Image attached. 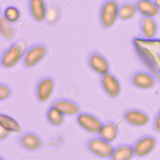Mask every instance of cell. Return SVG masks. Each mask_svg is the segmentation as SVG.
<instances>
[{
	"mask_svg": "<svg viewBox=\"0 0 160 160\" xmlns=\"http://www.w3.org/2000/svg\"><path fill=\"white\" fill-rule=\"evenodd\" d=\"M132 45L140 61L160 81V39L136 37Z\"/></svg>",
	"mask_w": 160,
	"mask_h": 160,
	"instance_id": "6da1fadb",
	"label": "cell"
},
{
	"mask_svg": "<svg viewBox=\"0 0 160 160\" xmlns=\"http://www.w3.org/2000/svg\"><path fill=\"white\" fill-rule=\"evenodd\" d=\"M27 48L28 44L26 40L19 39L12 43L1 54V66L4 68L14 67L22 59Z\"/></svg>",
	"mask_w": 160,
	"mask_h": 160,
	"instance_id": "7a4b0ae2",
	"label": "cell"
},
{
	"mask_svg": "<svg viewBox=\"0 0 160 160\" xmlns=\"http://www.w3.org/2000/svg\"><path fill=\"white\" fill-rule=\"evenodd\" d=\"M119 6L116 0H104L99 11V21L105 29L112 27L118 18Z\"/></svg>",
	"mask_w": 160,
	"mask_h": 160,
	"instance_id": "3957f363",
	"label": "cell"
},
{
	"mask_svg": "<svg viewBox=\"0 0 160 160\" xmlns=\"http://www.w3.org/2000/svg\"><path fill=\"white\" fill-rule=\"evenodd\" d=\"M47 52L46 45L42 42H38L28 47L22 58L24 66L26 68L35 66L43 59Z\"/></svg>",
	"mask_w": 160,
	"mask_h": 160,
	"instance_id": "277c9868",
	"label": "cell"
},
{
	"mask_svg": "<svg viewBox=\"0 0 160 160\" xmlns=\"http://www.w3.org/2000/svg\"><path fill=\"white\" fill-rule=\"evenodd\" d=\"M86 148L91 154L102 158H110L114 150L111 142L99 136L90 139L86 143Z\"/></svg>",
	"mask_w": 160,
	"mask_h": 160,
	"instance_id": "5b68a950",
	"label": "cell"
},
{
	"mask_svg": "<svg viewBox=\"0 0 160 160\" xmlns=\"http://www.w3.org/2000/svg\"><path fill=\"white\" fill-rule=\"evenodd\" d=\"M78 124L86 131L99 134L103 123L94 115L89 112H79L76 117Z\"/></svg>",
	"mask_w": 160,
	"mask_h": 160,
	"instance_id": "8992f818",
	"label": "cell"
},
{
	"mask_svg": "<svg viewBox=\"0 0 160 160\" xmlns=\"http://www.w3.org/2000/svg\"><path fill=\"white\" fill-rule=\"evenodd\" d=\"M100 84L105 93L111 98H116L121 92V86L118 79L108 72L101 76Z\"/></svg>",
	"mask_w": 160,
	"mask_h": 160,
	"instance_id": "52a82bcc",
	"label": "cell"
},
{
	"mask_svg": "<svg viewBox=\"0 0 160 160\" xmlns=\"http://www.w3.org/2000/svg\"><path fill=\"white\" fill-rule=\"evenodd\" d=\"M54 88V79L51 76H44L41 78L36 84L35 95L39 102L47 101L51 97Z\"/></svg>",
	"mask_w": 160,
	"mask_h": 160,
	"instance_id": "ba28073f",
	"label": "cell"
},
{
	"mask_svg": "<svg viewBox=\"0 0 160 160\" xmlns=\"http://www.w3.org/2000/svg\"><path fill=\"white\" fill-rule=\"evenodd\" d=\"M156 139L152 135H144L139 138L132 145L134 154L144 157L149 154L156 145Z\"/></svg>",
	"mask_w": 160,
	"mask_h": 160,
	"instance_id": "9c48e42d",
	"label": "cell"
},
{
	"mask_svg": "<svg viewBox=\"0 0 160 160\" xmlns=\"http://www.w3.org/2000/svg\"><path fill=\"white\" fill-rule=\"evenodd\" d=\"M19 146L25 150L29 151H37L41 148L42 140L36 133L31 131H26L22 133L18 138Z\"/></svg>",
	"mask_w": 160,
	"mask_h": 160,
	"instance_id": "30bf717a",
	"label": "cell"
},
{
	"mask_svg": "<svg viewBox=\"0 0 160 160\" xmlns=\"http://www.w3.org/2000/svg\"><path fill=\"white\" fill-rule=\"evenodd\" d=\"M89 67L100 76L109 72V64L107 59L99 52H91L88 57Z\"/></svg>",
	"mask_w": 160,
	"mask_h": 160,
	"instance_id": "8fae6325",
	"label": "cell"
},
{
	"mask_svg": "<svg viewBox=\"0 0 160 160\" xmlns=\"http://www.w3.org/2000/svg\"><path fill=\"white\" fill-rule=\"evenodd\" d=\"M122 117L124 121L128 124L136 127L145 126L149 121V118L146 112L134 108L126 109L124 112Z\"/></svg>",
	"mask_w": 160,
	"mask_h": 160,
	"instance_id": "7c38bea8",
	"label": "cell"
},
{
	"mask_svg": "<svg viewBox=\"0 0 160 160\" xmlns=\"http://www.w3.org/2000/svg\"><path fill=\"white\" fill-rule=\"evenodd\" d=\"M28 9L31 18L37 22L44 21L48 5L46 0H28Z\"/></svg>",
	"mask_w": 160,
	"mask_h": 160,
	"instance_id": "4fadbf2b",
	"label": "cell"
},
{
	"mask_svg": "<svg viewBox=\"0 0 160 160\" xmlns=\"http://www.w3.org/2000/svg\"><path fill=\"white\" fill-rule=\"evenodd\" d=\"M130 81L132 85L137 88L148 89L154 86L155 78L151 73L147 71H139L131 76Z\"/></svg>",
	"mask_w": 160,
	"mask_h": 160,
	"instance_id": "5bb4252c",
	"label": "cell"
},
{
	"mask_svg": "<svg viewBox=\"0 0 160 160\" xmlns=\"http://www.w3.org/2000/svg\"><path fill=\"white\" fill-rule=\"evenodd\" d=\"M50 106L59 110L64 116L78 114L80 111L79 104L73 100L67 98L56 99L51 102Z\"/></svg>",
	"mask_w": 160,
	"mask_h": 160,
	"instance_id": "9a60e30c",
	"label": "cell"
},
{
	"mask_svg": "<svg viewBox=\"0 0 160 160\" xmlns=\"http://www.w3.org/2000/svg\"><path fill=\"white\" fill-rule=\"evenodd\" d=\"M135 6L137 12L142 17L154 18L159 12L156 3L152 0H137Z\"/></svg>",
	"mask_w": 160,
	"mask_h": 160,
	"instance_id": "2e32d148",
	"label": "cell"
},
{
	"mask_svg": "<svg viewBox=\"0 0 160 160\" xmlns=\"http://www.w3.org/2000/svg\"><path fill=\"white\" fill-rule=\"evenodd\" d=\"M158 30L157 23L153 18L142 17L140 21V31L142 38L152 39Z\"/></svg>",
	"mask_w": 160,
	"mask_h": 160,
	"instance_id": "e0dca14e",
	"label": "cell"
},
{
	"mask_svg": "<svg viewBox=\"0 0 160 160\" xmlns=\"http://www.w3.org/2000/svg\"><path fill=\"white\" fill-rule=\"evenodd\" d=\"M118 134V128L117 124L113 121H108L103 123L99 135V137L105 141L111 142L116 139Z\"/></svg>",
	"mask_w": 160,
	"mask_h": 160,
	"instance_id": "ac0fdd59",
	"label": "cell"
},
{
	"mask_svg": "<svg viewBox=\"0 0 160 160\" xmlns=\"http://www.w3.org/2000/svg\"><path fill=\"white\" fill-rule=\"evenodd\" d=\"M134 156L132 146L129 144H119L114 148L111 159L112 160H129Z\"/></svg>",
	"mask_w": 160,
	"mask_h": 160,
	"instance_id": "d6986e66",
	"label": "cell"
},
{
	"mask_svg": "<svg viewBox=\"0 0 160 160\" xmlns=\"http://www.w3.org/2000/svg\"><path fill=\"white\" fill-rule=\"evenodd\" d=\"M137 12L135 4L130 2H124L119 6L118 19L122 21H128L132 19Z\"/></svg>",
	"mask_w": 160,
	"mask_h": 160,
	"instance_id": "ffe728a7",
	"label": "cell"
},
{
	"mask_svg": "<svg viewBox=\"0 0 160 160\" xmlns=\"http://www.w3.org/2000/svg\"><path fill=\"white\" fill-rule=\"evenodd\" d=\"M61 16V10L59 6L55 3H51L48 6L44 21L49 26H53L59 21Z\"/></svg>",
	"mask_w": 160,
	"mask_h": 160,
	"instance_id": "44dd1931",
	"label": "cell"
},
{
	"mask_svg": "<svg viewBox=\"0 0 160 160\" xmlns=\"http://www.w3.org/2000/svg\"><path fill=\"white\" fill-rule=\"evenodd\" d=\"M0 126L11 132H19L21 128L18 121L8 114H0Z\"/></svg>",
	"mask_w": 160,
	"mask_h": 160,
	"instance_id": "7402d4cb",
	"label": "cell"
},
{
	"mask_svg": "<svg viewBox=\"0 0 160 160\" xmlns=\"http://www.w3.org/2000/svg\"><path fill=\"white\" fill-rule=\"evenodd\" d=\"M8 21L2 15L0 18V32L1 36L6 40H11L16 34V28L13 24Z\"/></svg>",
	"mask_w": 160,
	"mask_h": 160,
	"instance_id": "603a6c76",
	"label": "cell"
},
{
	"mask_svg": "<svg viewBox=\"0 0 160 160\" xmlns=\"http://www.w3.org/2000/svg\"><path fill=\"white\" fill-rule=\"evenodd\" d=\"M64 115L54 107L49 106L46 112V118L48 122L54 126H60L64 121Z\"/></svg>",
	"mask_w": 160,
	"mask_h": 160,
	"instance_id": "cb8c5ba5",
	"label": "cell"
},
{
	"mask_svg": "<svg viewBox=\"0 0 160 160\" xmlns=\"http://www.w3.org/2000/svg\"><path fill=\"white\" fill-rule=\"evenodd\" d=\"M2 15L8 21L11 23H15L21 18V11L18 7L11 5L4 9Z\"/></svg>",
	"mask_w": 160,
	"mask_h": 160,
	"instance_id": "d4e9b609",
	"label": "cell"
},
{
	"mask_svg": "<svg viewBox=\"0 0 160 160\" xmlns=\"http://www.w3.org/2000/svg\"><path fill=\"white\" fill-rule=\"evenodd\" d=\"M11 95V90L10 88L4 83L1 82L0 84V101H2L4 100L9 98Z\"/></svg>",
	"mask_w": 160,
	"mask_h": 160,
	"instance_id": "484cf974",
	"label": "cell"
},
{
	"mask_svg": "<svg viewBox=\"0 0 160 160\" xmlns=\"http://www.w3.org/2000/svg\"><path fill=\"white\" fill-rule=\"evenodd\" d=\"M152 128L156 132H160V109L158 111L156 116L154 118Z\"/></svg>",
	"mask_w": 160,
	"mask_h": 160,
	"instance_id": "4316f807",
	"label": "cell"
},
{
	"mask_svg": "<svg viewBox=\"0 0 160 160\" xmlns=\"http://www.w3.org/2000/svg\"><path fill=\"white\" fill-rule=\"evenodd\" d=\"M10 132H11L0 126V140L2 141L5 139L9 136Z\"/></svg>",
	"mask_w": 160,
	"mask_h": 160,
	"instance_id": "83f0119b",
	"label": "cell"
},
{
	"mask_svg": "<svg viewBox=\"0 0 160 160\" xmlns=\"http://www.w3.org/2000/svg\"><path fill=\"white\" fill-rule=\"evenodd\" d=\"M154 2L156 3L157 7L158 8V9L160 11V0H154Z\"/></svg>",
	"mask_w": 160,
	"mask_h": 160,
	"instance_id": "f1b7e54d",
	"label": "cell"
}]
</instances>
